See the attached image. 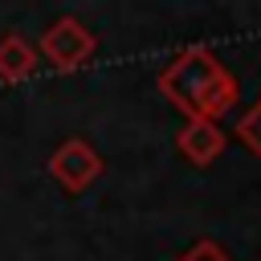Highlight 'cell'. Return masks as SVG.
I'll return each instance as SVG.
<instances>
[{"label":"cell","mask_w":261,"mask_h":261,"mask_svg":"<svg viewBox=\"0 0 261 261\" xmlns=\"http://www.w3.org/2000/svg\"><path fill=\"white\" fill-rule=\"evenodd\" d=\"M159 94L175 110H184L188 118H212L216 122L224 110H232L237 82L204 45H192L159 69Z\"/></svg>","instance_id":"6da1fadb"},{"label":"cell","mask_w":261,"mask_h":261,"mask_svg":"<svg viewBox=\"0 0 261 261\" xmlns=\"http://www.w3.org/2000/svg\"><path fill=\"white\" fill-rule=\"evenodd\" d=\"M94 49H98L94 33H90L82 20H73V16H61V20H53V24L41 33V53H45V61H49L53 69H61V73L86 65V61L94 57Z\"/></svg>","instance_id":"7a4b0ae2"},{"label":"cell","mask_w":261,"mask_h":261,"mask_svg":"<svg viewBox=\"0 0 261 261\" xmlns=\"http://www.w3.org/2000/svg\"><path fill=\"white\" fill-rule=\"evenodd\" d=\"M49 175L65 188V192H86L98 175H102V155L86 143V139H65L53 159H49Z\"/></svg>","instance_id":"3957f363"},{"label":"cell","mask_w":261,"mask_h":261,"mask_svg":"<svg viewBox=\"0 0 261 261\" xmlns=\"http://www.w3.org/2000/svg\"><path fill=\"white\" fill-rule=\"evenodd\" d=\"M175 147H179V155H184L188 163L208 167V163L224 151V130H220L212 118H188L184 130L175 135Z\"/></svg>","instance_id":"277c9868"},{"label":"cell","mask_w":261,"mask_h":261,"mask_svg":"<svg viewBox=\"0 0 261 261\" xmlns=\"http://www.w3.org/2000/svg\"><path fill=\"white\" fill-rule=\"evenodd\" d=\"M33 69H37V49L16 33L0 37V82H24Z\"/></svg>","instance_id":"5b68a950"},{"label":"cell","mask_w":261,"mask_h":261,"mask_svg":"<svg viewBox=\"0 0 261 261\" xmlns=\"http://www.w3.org/2000/svg\"><path fill=\"white\" fill-rule=\"evenodd\" d=\"M237 139H241L253 155H261V102H253V106L237 118Z\"/></svg>","instance_id":"8992f818"},{"label":"cell","mask_w":261,"mask_h":261,"mask_svg":"<svg viewBox=\"0 0 261 261\" xmlns=\"http://www.w3.org/2000/svg\"><path fill=\"white\" fill-rule=\"evenodd\" d=\"M179 261H232V257H228V253H224L216 241H196V245H192V249H188Z\"/></svg>","instance_id":"52a82bcc"}]
</instances>
